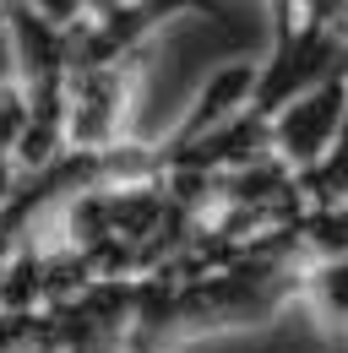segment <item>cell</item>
I'll return each instance as SVG.
<instances>
[{"mask_svg":"<svg viewBox=\"0 0 348 353\" xmlns=\"http://www.w3.org/2000/svg\"><path fill=\"white\" fill-rule=\"evenodd\" d=\"M256 103V60H234V65H218L213 77H207V88L196 92V103L185 109V120L174 125L158 147H153V169H164V158L180 152V147H191L196 136L218 131L223 120H234V114H245ZM164 179V174H158Z\"/></svg>","mask_w":348,"mask_h":353,"instance_id":"3","label":"cell"},{"mask_svg":"<svg viewBox=\"0 0 348 353\" xmlns=\"http://www.w3.org/2000/svg\"><path fill=\"white\" fill-rule=\"evenodd\" d=\"M33 353H49V348H33Z\"/></svg>","mask_w":348,"mask_h":353,"instance_id":"5","label":"cell"},{"mask_svg":"<svg viewBox=\"0 0 348 353\" xmlns=\"http://www.w3.org/2000/svg\"><path fill=\"white\" fill-rule=\"evenodd\" d=\"M130 98H136V60L71 71L66 77V147L71 152H109L126 136Z\"/></svg>","mask_w":348,"mask_h":353,"instance_id":"2","label":"cell"},{"mask_svg":"<svg viewBox=\"0 0 348 353\" xmlns=\"http://www.w3.org/2000/svg\"><path fill=\"white\" fill-rule=\"evenodd\" d=\"M294 294L310 305V315H316L321 332L348 337V256H316V261H300Z\"/></svg>","mask_w":348,"mask_h":353,"instance_id":"4","label":"cell"},{"mask_svg":"<svg viewBox=\"0 0 348 353\" xmlns=\"http://www.w3.org/2000/svg\"><path fill=\"white\" fill-rule=\"evenodd\" d=\"M348 136V82L343 77H327L310 92L289 98L283 109L267 114V141H272V158L300 179L310 169H321L338 141Z\"/></svg>","mask_w":348,"mask_h":353,"instance_id":"1","label":"cell"}]
</instances>
